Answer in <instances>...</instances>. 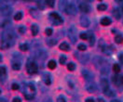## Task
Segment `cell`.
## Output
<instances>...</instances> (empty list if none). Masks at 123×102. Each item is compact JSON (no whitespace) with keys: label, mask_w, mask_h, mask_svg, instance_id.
<instances>
[{"label":"cell","mask_w":123,"mask_h":102,"mask_svg":"<svg viewBox=\"0 0 123 102\" xmlns=\"http://www.w3.org/2000/svg\"><path fill=\"white\" fill-rule=\"evenodd\" d=\"M0 94H1V90H0Z\"/></svg>","instance_id":"51"},{"label":"cell","mask_w":123,"mask_h":102,"mask_svg":"<svg viewBox=\"0 0 123 102\" xmlns=\"http://www.w3.org/2000/svg\"><path fill=\"white\" fill-rule=\"evenodd\" d=\"M107 8V5L106 4H99L98 6H97V9L98 10H100V11H104V10H105Z\"/></svg>","instance_id":"27"},{"label":"cell","mask_w":123,"mask_h":102,"mask_svg":"<svg viewBox=\"0 0 123 102\" xmlns=\"http://www.w3.org/2000/svg\"><path fill=\"white\" fill-rule=\"evenodd\" d=\"M47 44L49 45V46H50V47H52V46H55L56 44H57V41L55 39H49L47 41Z\"/></svg>","instance_id":"32"},{"label":"cell","mask_w":123,"mask_h":102,"mask_svg":"<svg viewBox=\"0 0 123 102\" xmlns=\"http://www.w3.org/2000/svg\"><path fill=\"white\" fill-rule=\"evenodd\" d=\"M6 74H7V69H6V67L1 66L0 67V77L3 78V77L6 76Z\"/></svg>","instance_id":"21"},{"label":"cell","mask_w":123,"mask_h":102,"mask_svg":"<svg viewBox=\"0 0 123 102\" xmlns=\"http://www.w3.org/2000/svg\"><path fill=\"white\" fill-rule=\"evenodd\" d=\"M0 13L3 16H10V14L12 13V8L8 5H2L0 6Z\"/></svg>","instance_id":"5"},{"label":"cell","mask_w":123,"mask_h":102,"mask_svg":"<svg viewBox=\"0 0 123 102\" xmlns=\"http://www.w3.org/2000/svg\"><path fill=\"white\" fill-rule=\"evenodd\" d=\"M26 70L29 74H35L38 71V66L37 62H35L34 60H28V62L26 64Z\"/></svg>","instance_id":"3"},{"label":"cell","mask_w":123,"mask_h":102,"mask_svg":"<svg viewBox=\"0 0 123 102\" xmlns=\"http://www.w3.org/2000/svg\"><path fill=\"white\" fill-rule=\"evenodd\" d=\"M56 66H57V64H56L55 60H53V59L49 60V63H48V67H49V69H50V70H54V69L56 68Z\"/></svg>","instance_id":"19"},{"label":"cell","mask_w":123,"mask_h":102,"mask_svg":"<svg viewBox=\"0 0 123 102\" xmlns=\"http://www.w3.org/2000/svg\"><path fill=\"white\" fill-rule=\"evenodd\" d=\"M37 5H38V8H40V9H44V8H45V6L43 5L45 2H43V1H37Z\"/></svg>","instance_id":"40"},{"label":"cell","mask_w":123,"mask_h":102,"mask_svg":"<svg viewBox=\"0 0 123 102\" xmlns=\"http://www.w3.org/2000/svg\"><path fill=\"white\" fill-rule=\"evenodd\" d=\"M10 23V21L8 20V19H5V20H1L0 21V26L1 27H6L7 25H8V24Z\"/></svg>","instance_id":"24"},{"label":"cell","mask_w":123,"mask_h":102,"mask_svg":"<svg viewBox=\"0 0 123 102\" xmlns=\"http://www.w3.org/2000/svg\"><path fill=\"white\" fill-rule=\"evenodd\" d=\"M65 62H66V56L62 55L60 57V63H61L62 65H63V64H65Z\"/></svg>","instance_id":"35"},{"label":"cell","mask_w":123,"mask_h":102,"mask_svg":"<svg viewBox=\"0 0 123 102\" xmlns=\"http://www.w3.org/2000/svg\"><path fill=\"white\" fill-rule=\"evenodd\" d=\"M25 31H26L25 26H20V27H19V32H20L21 33H24Z\"/></svg>","instance_id":"41"},{"label":"cell","mask_w":123,"mask_h":102,"mask_svg":"<svg viewBox=\"0 0 123 102\" xmlns=\"http://www.w3.org/2000/svg\"><path fill=\"white\" fill-rule=\"evenodd\" d=\"M49 19H50V21L54 25H60V24L63 22L62 18L58 13H56V12H51L49 14Z\"/></svg>","instance_id":"4"},{"label":"cell","mask_w":123,"mask_h":102,"mask_svg":"<svg viewBox=\"0 0 123 102\" xmlns=\"http://www.w3.org/2000/svg\"><path fill=\"white\" fill-rule=\"evenodd\" d=\"M60 49L63 50V51H68V50H70V46L67 43H62L60 45Z\"/></svg>","instance_id":"18"},{"label":"cell","mask_w":123,"mask_h":102,"mask_svg":"<svg viewBox=\"0 0 123 102\" xmlns=\"http://www.w3.org/2000/svg\"><path fill=\"white\" fill-rule=\"evenodd\" d=\"M20 49L22 51H27L29 49V46L27 44H22V45H20Z\"/></svg>","instance_id":"30"},{"label":"cell","mask_w":123,"mask_h":102,"mask_svg":"<svg viewBox=\"0 0 123 102\" xmlns=\"http://www.w3.org/2000/svg\"><path fill=\"white\" fill-rule=\"evenodd\" d=\"M30 14L33 16L34 18H38L39 17V12H37V9H35V8H31Z\"/></svg>","instance_id":"25"},{"label":"cell","mask_w":123,"mask_h":102,"mask_svg":"<svg viewBox=\"0 0 123 102\" xmlns=\"http://www.w3.org/2000/svg\"><path fill=\"white\" fill-rule=\"evenodd\" d=\"M86 89H87L89 92H94V91L97 89L96 84L92 82V81L89 82V83H87V85H86Z\"/></svg>","instance_id":"10"},{"label":"cell","mask_w":123,"mask_h":102,"mask_svg":"<svg viewBox=\"0 0 123 102\" xmlns=\"http://www.w3.org/2000/svg\"><path fill=\"white\" fill-rule=\"evenodd\" d=\"M68 35H69V38L70 40L75 44L77 42V30L74 26H72L71 28L69 29L68 31Z\"/></svg>","instance_id":"6"},{"label":"cell","mask_w":123,"mask_h":102,"mask_svg":"<svg viewBox=\"0 0 123 102\" xmlns=\"http://www.w3.org/2000/svg\"><path fill=\"white\" fill-rule=\"evenodd\" d=\"M14 19H15L16 21H21L22 19H23V13L20 11V12H17L14 16Z\"/></svg>","instance_id":"29"},{"label":"cell","mask_w":123,"mask_h":102,"mask_svg":"<svg viewBox=\"0 0 123 102\" xmlns=\"http://www.w3.org/2000/svg\"><path fill=\"white\" fill-rule=\"evenodd\" d=\"M45 33H46L48 36H50V35L53 33V31H52L51 28H47L46 31H45Z\"/></svg>","instance_id":"38"},{"label":"cell","mask_w":123,"mask_h":102,"mask_svg":"<svg viewBox=\"0 0 123 102\" xmlns=\"http://www.w3.org/2000/svg\"><path fill=\"white\" fill-rule=\"evenodd\" d=\"M43 81L47 86H49L51 84V76L49 73H44L43 75Z\"/></svg>","instance_id":"13"},{"label":"cell","mask_w":123,"mask_h":102,"mask_svg":"<svg viewBox=\"0 0 123 102\" xmlns=\"http://www.w3.org/2000/svg\"><path fill=\"white\" fill-rule=\"evenodd\" d=\"M90 23H91V21H90V20H89V18L87 16H82L80 18V25L82 27L87 28V27L90 26Z\"/></svg>","instance_id":"9"},{"label":"cell","mask_w":123,"mask_h":102,"mask_svg":"<svg viewBox=\"0 0 123 102\" xmlns=\"http://www.w3.org/2000/svg\"><path fill=\"white\" fill-rule=\"evenodd\" d=\"M60 9L64 11L68 15H76L77 14V7L73 3H68L66 1L60 2Z\"/></svg>","instance_id":"2"},{"label":"cell","mask_w":123,"mask_h":102,"mask_svg":"<svg viewBox=\"0 0 123 102\" xmlns=\"http://www.w3.org/2000/svg\"><path fill=\"white\" fill-rule=\"evenodd\" d=\"M115 42L117 44H121L123 42V36L121 34H117L115 36Z\"/></svg>","instance_id":"23"},{"label":"cell","mask_w":123,"mask_h":102,"mask_svg":"<svg viewBox=\"0 0 123 102\" xmlns=\"http://www.w3.org/2000/svg\"><path fill=\"white\" fill-rule=\"evenodd\" d=\"M45 4L48 5L49 7H50V8H53L54 5H55V2H54L53 0H48V1L45 2Z\"/></svg>","instance_id":"34"},{"label":"cell","mask_w":123,"mask_h":102,"mask_svg":"<svg viewBox=\"0 0 123 102\" xmlns=\"http://www.w3.org/2000/svg\"><path fill=\"white\" fill-rule=\"evenodd\" d=\"M98 102H105V100H104L103 98H99V99H98Z\"/></svg>","instance_id":"48"},{"label":"cell","mask_w":123,"mask_h":102,"mask_svg":"<svg viewBox=\"0 0 123 102\" xmlns=\"http://www.w3.org/2000/svg\"><path fill=\"white\" fill-rule=\"evenodd\" d=\"M38 31H39V28L37 24H33V25L31 26V32H32V34H33V35H37Z\"/></svg>","instance_id":"17"},{"label":"cell","mask_w":123,"mask_h":102,"mask_svg":"<svg viewBox=\"0 0 123 102\" xmlns=\"http://www.w3.org/2000/svg\"><path fill=\"white\" fill-rule=\"evenodd\" d=\"M16 34L11 28H8L1 34V47L7 49L11 47L15 43Z\"/></svg>","instance_id":"1"},{"label":"cell","mask_w":123,"mask_h":102,"mask_svg":"<svg viewBox=\"0 0 123 102\" xmlns=\"http://www.w3.org/2000/svg\"><path fill=\"white\" fill-rule=\"evenodd\" d=\"M0 102H8L5 98H3V97H0Z\"/></svg>","instance_id":"46"},{"label":"cell","mask_w":123,"mask_h":102,"mask_svg":"<svg viewBox=\"0 0 123 102\" xmlns=\"http://www.w3.org/2000/svg\"><path fill=\"white\" fill-rule=\"evenodd\" d=\"M11 88H12L13 90H18V89L20 88V86H19V85H18V84H13V85H12V86H11Z\"/></svg>","instance_id":"42"},{"label":"cell","mask_w":123,"mask_h":102,"mask_svg":"<svg viewBox=\"0 0 123 102\" xmlns=\"http://www.w3.org/2000/svg\"><path fill=\"white\" fill-rule=\"evenodd\" d=\"M78 8H79V10L81 12H83V13H88L91 10L90 5H88L87 3H80L79 6H78Z\"/></svg>","instance_id":"8"},{"label":"cell","mask_w":123,"mask_h":102,"mask_svg":"<svg viewBox=\"0 0 123 102\" xmlns=\"http://www.w3.org/2000/svg\"><path fill=\"white\" fill-rule=\"evenodd\" d=\"M1 60H2V56L0 55V61H1Z\"/></svg>","instance_id":"50"},{"label":"cell","mask_w":123,"mask_h":102,"mask_svg":"<svg viewBox=\"0 0 123 102\" xmlns=\"http://www.w3.org/2000/svg\"><path fill=\"white\" fill-rule=\"evenodd\" d=\"M88 39H89V42H90V45L91 46H93L94 45V43H95V36H94V34H92V33H90V34H88Z\"/></svg>","instance_id":"20"},{"label":"cell","mask_w":123,"mask_h":102,"mask_svg":"<svg viewBox=\"0 0 123 102\" xmlns=\"http://www.w3.org/2000/svg\"><path fill=\"white\" fill-rule=\"evenodd\" d=\"M67 69L69 70V71H74L75 69H76V64L74 62H70L67 64Z\"/></svg>","instance_id":"28"},{"label":"cell","mask_w":123,"mask_h":102,"mask_svg":"<svg viewBox=\"0 0 123 102\" xmlns=\"http://www.w3.org/2000/svg\"><path fill=\"white\" fill-rule=\"evenodd\" d=\"M113 71H115L116 73H118V72L120 71V67H119L118 64H117V63L114 64V66H113Z\"/></svg>","instance_id":"33"},{"label":"cell","mask_w":123,"mask_h":102,"mask_svg":"<svg viewBox=\"0 0 123 102\" xmlns=\"http://www.w3.org/2000/svg\"><path fill=\"white\" fill-rule=\"evenodd\" d=\"M112 81H113V83L115 84L116 86L121 85V84H120V76L117 75V74H116V75H114V76L112 77Z\"/></svg>","instance_id":"16"},{"label":"cell","mask_w":123,"mask_h":102,"mask_svg":"<svg viewBox=\"0 0 123 102\" xmlns=\"http://www.w3.org/2000/svg\"><path fill=\"white\" fill-rule=\"evenodd\" d=\"M13 102H22V99L20 98V97H16L13 98Z\"/></svg>","instance_id":"45"},{"label":"cell","mask_w":123,"mask_h":102,"mask_svg":"<svg viewBox=\"0 0 123 102\" xmlns=\"http://www.w3.org/2000/svg\"><path fill=\"white\" fill-rule=\"evenodd\" d=\"M82 75H83V77H84L85 80H87V81H92V78H93V75H92V72H90L89 71H87V70H82Z\"/></svg>","instance_id":"11"},{"label":"cell","mask_w":123,"mask_h":102,"mask_svg":"<svg viewBox=\"0 0 123 102\" xmlns=\"http://www.w3.org/2000/svg\"><path fill=\"white\" fill-rule=\"evenodd\" d=\"M111 102H120L119 100H117V99H114V100H112Z\"/></svg>","instance_id":"49"},{"label":"cell","mask_w":123,"mask_h":102,"mask_svg":"<svg viewBox=\"0 0 123 102\" xmlns=\"http://www.w3.org/2000/svg\"><path fill=\"white\" fill-rule=\"evenodd\" d=\"M89 55H81L80 57H78V59L81 61V62H84L85 63V61L87 62L88 60H89Z\"/></svg>","instance_id":"26"},{"label":"cell","mask_w":123,"mask_h":102,"mask_svg":"<svg viewBox=\"0 0 123 102\" xmlns=\"http://www.w3.org/2000/svg\"><path fill=\"white\" fill-rule=\"evenodd\" d=\"M56 102H66V99H65V97H64L63 96H59V97H57Z\"/></svg>","instance_id":"37"},{"label":"cell","mask_w":123,"mask_h":102,"mask_svg":"<svg viewBox=\"0 0 123 102\" xmlns=\"http://www.w3.org/2000/svg\"><path fill=\"white\" fill-rule=\"evenodd\" d=\"M101 87L103 89V92H105L106 90H108L110 87H109V83H108V80L106 78H102L100 82Z\"/></svg>","instance_id":"7"},{"label":"cell","mask_w":123,"mask_h":102,"mask_svg":"<svg viewBox=\"0 0 123 102\" xmlns=\"http://www.w3.org/2000/svg\"><path fill=\"white\" fill-rule=\"evenodd\" d=\"M11 66H12L13 70H16V71H18V70H20V69H21L22 62H21V60H19V59H14L12 60V64H11Z\"/></svg>","instance_id":"12"},{"label":"cell","mask_w":123,"mask_h":102,"mask_svg":"<svg viewBox=\"0 0 123 102\" xmlns=\"http://www.w3.org/2000/svg\"><path fill=\"white\" fill-rule=\"evenodd\" d=\"M78 50H80V51H85L86 49H87V47H86V45L84 44H80V45H78Z\"/></svg>","instance_id":"39"},{"label":"cell","mask_w":123,"mask_h":102,"mask_svg":"<svg viewBox=\"0 0 123 102\" xmlns=\"http://www.w3.org/2000/svg\"><path fill=\"white\" fill-rule=\"evenodd\" d=\"M120 84H122V85H123V76H122V75L120 76Z\"/></svg>","instance_id":"47"},{"label":"cell","mask_w":123,"mask_h":102,"mask_svg":"<svg viewBox=\"0 0 123 102\" xmlns=\"http://www.w3.org/2000/svg\"><path fill=\"white\" fill-rule=\"evenodd\" d=\"M85 101L86 102H95V100H94L93 97H88V98H86Z\"/></svg>","instance_id":"43"},{"label":"cell","mask_w":123,"mask_h":102,"mask_svg":"<svg viewBox=\"0 0 123 102\" xmlns=\"http://www.w3.org/2000/svg\"><path fill=\"white\" fill-rule=\"evenodd\" d=\"M79 36H80V38L82 40H87L88 37H89V36H88V32H81Z\"/></svg>","instance_id":"36"},{"label":"cell","mask_w":123,"mask_h":102,"mask_svg":"<svg viewBox=\"0 0 123 102\" xmlns=\"http://www.w3.org/2000/svg\"><path fill=\"white\" fill-rule=\"evenodd\" d=\"M104 94L105 95V96H107V97H114V96H115V93H114L110 88H109L108 90H106L105 92H104Z\"/></svg>","instance_id":"31"},{"label":"cell","mask_w":123,"mask_h":102,"mask_svg":"<svg viewBox=\"0 0 123 102\" xmlns=\"http://www.w3.org/2000/svg\"><path fill=\"white\" fill-rule=\"evenodd\" d=\"M101 48H102V51H103L105 54H106V55H110V54H111V52H112L111 50H109V47H108L107 46H105H105H103Z\"/></svg>","instance_id":"22"},{"label":"cell","mask_w":123,"mask_h":102,"mask_svg":"<svg viewBox=\"0 0 123 102\" xmlns=\"http://www.w3.org/2000/svg\"><path fill=\"white\" fill-rule=\"evenodd\" d=\"M111 22H112V21H111V19L108 18V17H105V18H103V19L101 20V24L104 25V26H107L109 24H111Z\"/></svg>","instance_id":"14"},{"label":"cell","mask_w":123,"mask_h":102,"mask_svg":"<svg viewBox=\"0 0 123 102\" xmlns=\"http://www.w3.org/2000/svg\"><path fill=\"white\" fill-rule=\"evenodd\" d=\"M112 13H113V15H114V17H115L117 20H119L121 18V13H120V10H119L118 8H114L113 11H112Z\"/></svg>","instance_id":"15"},{"label":"cell","mask_w":123,"mask_h":102,"mask_svg":"<svg viewBox=\"0 0 123 102\" xmlns=\"http://www.w3.org/2000/svg\"><path fill=\"white\" fill-rule=\"evenodd\" d=\"M118 59H119L120 62L123 63V53H121V54L118 55Z\"/></svg>","instance_id":"44"}]
</instances>
